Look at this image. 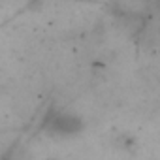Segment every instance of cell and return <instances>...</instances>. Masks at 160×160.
I'll list each match as a JSON object with an SVG mask.
<instances>
[{
  "label": "cell",
  "instance_id": "cell-1",
  "mask_svg": "<svg viewBox=\"0 0 160 160\" xmlns=\"http://www.w3.org/2000/svg\"><path fill=\"white\" fill-rule=\"evenodd\" d=\"M45 130L51 136L68 138V136H75V134H79L83 130V121L79 119L75 113L51 111L45 117Z\"/></svg>",
  "mask_w": 160,
  "mask_h": 160
}]
</instances>
